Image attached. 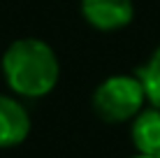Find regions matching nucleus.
<instances>
[{"instance_id":"nucleus-4","label":"nucleus","mask_w":160,"mask_h":158,"mask_svg":"<svg viewBox=\"0 0 160 158\" xmlns=\"http://www.w3.org/2000/svg\"><path fill=\"white\" fill-rule=\"evenodd\" d=\"M30 135V114L16 98L0 93V149H12Z\"/></svg>"},{"instance_id":"nucleus-5","label":"nucleus","mask_w":160,"mask_h":158,"mask_svg":"<svg viewBox=\"0 0 160 158\" xmlns=\"http://www.w3.org/2000/svg\"><path fill=\"white\" fill-rule=\"evenodd\" d=\"M130 137L137 154L160 158V110L158 107L142 110L132 119Z\"/></svg>"},{"instance_id":"nucleus-6","label":"nucleus","mask_w":160,"mask_h":158,"mask_svg":"<svg viewBox=\"0 0 160 158\" xmlns=\"http://www.w3.org/2000/svg\"><path fill=\"white\" fill-rule=\"evenodd\" d=\"M137 77L142 79V86L146 91V100L151 102V107L160 110V47L151 54L146 65H142L137 70Z\"/></svg>"},{"instance_id":"nucleus-1","label":"nucleus","mask_w":160,"mask_h":158,"mask_svg":"<svg viewBox=\"0 0 160 158\" xmlns=\"http://www.w3.org/2000/svg\"><path fill=\"white\" fill-rule=\"evenodd\" d=\"M2 77L16 95L44 98L58 84L60 65L53 49L44 40L23 37L12 42L2 54Z\"/></svg>"},{"instance_id":"nucleus-2","label":"nucleus","mask_w":160,"mask_h":158,"mask_svg":"<svg viewBox=\"0 0 160 158\" xmlns=\"http://www.w3.org/2000/svg\"><path fill=\"white\" fill-rule=\"evenodd\" d=\"M146 91L137 74H114L107 77L93 93V110L107 123L132 121L144 110Z\"/></svg>"},{"instance_id":"nucleus-3","label":"nucleus","mask_w":160,"mask_h":158,"mask_svg":"<svg viewBox=\"0 0 160 158\" xmlns=\"http://www.w3.org/2000/svg\"><path fill=\"white\" fill-rule=\"evenodd\" d=\"M81 16L95 30H121L135 19L132 0H81Z\"/></svg>"},{"instance_id":"nucleus-7","label":"nucleus","mask_w":160,"mask_h":158,"mask_svg":"<svg viewBox=\"0 0 160 158\" xmlns=\"http://www.w3.org/2000/svg\"><path fill=\"white\" fill-rule=\"evenodd\" d=\"M132 158H156V156H144V154H137V156H132Z\"/></svg>"}]
</instances>
